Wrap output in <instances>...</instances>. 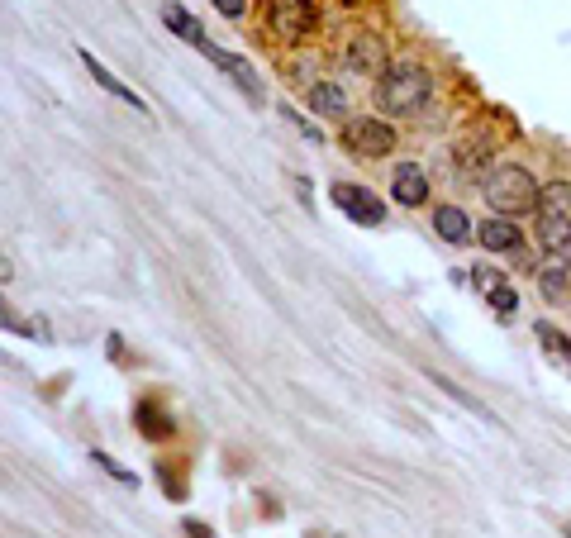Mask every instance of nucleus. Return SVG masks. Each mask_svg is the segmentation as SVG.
Returning <instances> with one entry per match:
<instances>
[{"instance_id": "nucleus-7", "label": "nucleus", "mask_w": 571, "mask_h": 538, "mask_svg": "<svg viewBox=\"0 0 571 538\" xmlns=\"http://www.w3.org/2000/svg\"><path fill=\"white\" fill-rule=\"evenodd\" d=\"M472 286L476 296L491 305L500 319H514V310H519V291H514V281L500 272V267H472Z\"/></svg>"}, {"instance_id": "nucleus-22", "label": "nucleus", "mask_w": 571, "mask_h": 538, "mask_svg": "<svg viewBox=\"0 0 571 538\" xmlns=\"http://www.w3.org/2000/svg\"><path fill=\"white\" fill-rule=\"evenodd\" d=\"M210 5H215L224 20H243L248 15V0H210Z\"/></svg>"}, {"instance_id": "nucleus-6", "label": "nucleus", "mask_w": 571, "mask_h": 538, "mask_svg": "<svg viewBox=\"0 0 571 538\" xmlns=\"http://www.w3.org/2000/svg\"><path fill=\"white\" fill-rule=\"evenodd\" d=\"M334 205L353 224H367V229H381V224H386V205H381L367 186H357V181H334Z\"/></svg>"}, {"instance_id": "nucleus-17", "label": "nucleus", "mask_w": 571, "mask_h": 538, "mask_svg": "<svg viewBox=\"0 0 571 538\" xmlns=\"http://www.w3.org/2000/svg\"><path fill=\"white\" fill-rule=\"evenodd\" d=\"M434 229L443 243H467L472 239V220H467V210L462 205H438L434 210Z\"/></svg>"}, {"instance_id": "nucleus-14", "label": "nucleus", "mask_w": 571, "mask_h": 538, "mask_svg": "<svg viewBox=\"0 0 571 538\" xmlns=\"http://www.w3.org/2000/svg\"><path fill=\"white\" fill-rule=\"evenodd\" d=\"M305 105H310V115H324V120H343L348 115V96H343V86H334V81H315L305 91Z\"/></svg>"}, {"instance_id": "nucleus-15", "label": "nucleus", "mask_w": 571, "mask_h": 538, "mask_svg": "<svg viewBox=\"0 0 571 538\" xmlns=\"http://www.w3.org/2000/svg\"><path fill=\"white\" fill-rule=\"evenodd\" d=\"M533 334H538V343H543V358H548L557 372H567L571 377V334H562V329L548 324V319H538Z\"/></svg>"}, {"instance_id": "nucleus-4", "label": "nucleus", "mask_w": 571, "mask_h": 538, "mask_svg": "<svg viewBox=\"0 0 571 538\" xmlns=\"http://www.w3.org/2000/svg\"><path fill=\"white\" fill-rule=\"evenodd\" d=\"M319 24V5L315 0H267V29L281 43H300L310 39Z\"/></svg>"}, {"instance_id": "nucleus-24", "label": "nucleus", "mask_w": 571, "mask_h": 538, "mask_svg": "<svg viewBox=\"0 0 571 538\" xmlns=\"http://www.w3.org/2000/svg\"><path fill=\"white\" fill-rule=\"evenodd\" d=\"M186 534H191V538H215L205 524H200V519H186Z\"/></svg>"}, {"instance_id": "nucleus-10", "label": "nucleus", "mask_w": 571, "mask_h": 538, "mask_svg": "<svg viewBox=\"0 0 571 538\" xmlns=\"http://www.w3.org/2000/svg\"><path fill=\"white\" fill-rule=\"evenodd\" d=\"M77 58H81V67H86V72L96 77V86H100V91H105V96L124 100V105L134 110V115H148V105H143V96H138L134 86H124V81H119L115 72H110V67H105V62H100L96 53H91V48H77Z\"/></svg>"}, {"instance_id": "nucleus-26", "label": "nucleus", "mask_w": 571, "mask_h": 538, "mask_svg": "<svg viewBox=\"0 0 571 538\" xmlns=\"http://www.w3.org/2000/svg\"><path fill=\"white\" fill-rule=\"evenodd\" d=\"M567 538H571V524H567Z\"/></svg>"}, {"instance_id": "nucleus-18", "label": "nucleus", "mask_w": 571, "mask_h": 538, "mask_svg": "<svg viewBox=\"0 0 571 538\" xmlns=\"http://www.w3.org/2000/svg\"><path fill=\"white\" fill-rule=\"evenodd\" d=\"M134 415H138V429H143L148 439H167V434H172V419H162L153 400H138Z\"/></svg>"}, {"instance_id": "nucleus-8", "label": "nucleus", "mask_w": 571, "mask_h": 538, "mask_svg": "<svg viewBox=\"0 0 571 538\" xmlns=\"http://www.w3.org/2000/svg\"><path fill=\"white\" fill-rule=\"evenodd\" d=\"M343 67L353 72V77H381L391 58H386V43L376 39V34H348L343 43Z\"/></svg>"}, {"instance_id": "nucleus-1", "label": "nucleus", "mask_w": 571, "mask_h": 538, "mask_svg": "<svg viewBox=\"0 0 571 538\" xmlns=\"http://www.w3.org/2000/svg\"><path fill=\"white\" fill-rule=\"evenodd\" d=\"M376 110L381 115H414V110H424L429 96H434V77H429V67H419V62H391L381 77H376Z\"/></svg>"}, {"instance_id": "nucleus-19", "label": "nucleus", "mask_w": 571, "mask_h": 538, "mask_svg": "<svg viewBox=\"0 0 571 538\" xmlns=\"http://www.w3.org/2000/svg\"><path fill=\"white\" fill-rule=\"evenodd\" d=\"M91 458H96V467H100V472H105V477H115L119 486H129V491H138V477H134V472H129V467H119V462L110 458V453H100V448H96Z\"/></svg>"}, {"instance_id": "nucleus-9", "label": "nucleus", "mask_w": 571, "mask_h": 538, "mask_svg": "<svg viewBox=\"0 0 571 538\" xmlns=\"http://www.w3.org/2000/svg\"><path fill=\"white\" fill-rule=\"evenodd\" d=\"M200 53H205V58L215 62L219 72H229V77H234V86H238V91H243L248 100H253V105H262V100H267V91H262V81H257V72L248 67V58H238V53H224V48H215V43H205Z\"/></svg>"}, {"instance_id": "nucleus-16", "label": "nucleus", "mask_w": 571, "mask_h": 538, "mask_svg": "<svg viewBox=\"0 0 571 538\" xmlns=\"http://www.w3.org/2000/svg\"><path fill=\"white\" fill-rule=\"evenodd\" d=\"M162 24L177 34V39H186L191 48H205V29H200V20L186 10V5H177V0H167L162 5Z\"/></svg>"}, {"instance_id": "nucleus-5", "label": "nucleus", "mask_w": 571, "mask_h": 538, "mask_svg": "<svg viewBox=\"0 0 571 538\" xmlns=\"http://www.w3.org/2000/svg\"><path fill=\"white\" fill-rule=\"evenodd\" d=\"M343 148H348V158H391L395 129L386 120H372V115L348 120L343 124Z\"/></svg>"}, {"instance_id": "nucleus-13", "label": "nucleus", "mask_w": 571, "mask_h": 538, "mask_svg": "<svg viewBox=\"0 0 571 538\" xmlns=\"http://www.w3.org/2000/svg\"><path fill=\"white\" fill-rule=\"evenodd\" d=\"M476 239H481V248H491V253H514V258H519V248H524V234H519L514 220H505V215H491V220L476 224Z\"/></svg>"}, {"instance_id": "nucleus-12", "label": "nucleus", "mask_w": 571, "mask_h": 538, "mask_svg": "<svg viewBox=\"0 0 571 538\" xmlns=\"http://www.w3.org/2000/svg\"><path fill=\"white\" fill-rule=\"evenodd\" d=\"M391 196H395V205H405V210L424 205V200H429V177H424V167L400 162V167H395V177H391Z\"/></svg>"}, {"instance_id": "nucleus-11", "label": "nucleus", "mask_w": 571, "mask_h": 538, "mask_svg": "<svg viewBox=\"0 0 571 538\" xmlns=\"http://www.w3.org/2000/svg\"><path fill=\"white\" fill-rule=\"evenodd\" d=\"M533 272H538V296L557 305V300L567 296V281H571V253H548V258L538 262Z\"/></svg>"}, {"instance_id": "nucleus-2", "label": "nucleus", "mask_w": 571, "mask_h": 538, "mask_svg": "<svg viewBox=\"0 0 571 538\" xmlns=\"http://www.w3.org/2000/svg\"><path fill=\"white\" fill-rule=\"evenodd\" d=\"M533 239L543 253H571V181H548L533 205Z\"/></svg>"}, {"instance_id": "nucleus-3", "label": "nucleus", "mask_w": 571, "mask_h": 538, "mask_svg": "<svg viewBox=\"0 0 571 538\" xmlns=\"http://www.w3.org/2000/svg\"><path fill=\"white\" fill-rule=\"evenodd\" d=\"M538 181H533L529 167H519V162H505V167H495L486 186H481V196L491 205L495 215H505V220H519V215H529L533 205H538Z\"/></svg>"}, {"instance_id": "nucleus-23", "label": "nucleus", "mask_w": 571, "mask_h": 538, "mask_svg": "<svg viewBox=\"0 0 571 538\" xmlns=\"http://www.w3.org/2000/svg\"><path fill=\"white\" fill-rule=\"evenodd\" d=\"M296 196L305 210H315V191H310V177H296Z\"/></svg>"}, {"instance_id": "nucleus-20", "label": "nucleus", "mask_w": 571, "mask_h": 538, "mask_svg": "<svg viewBox=\"0 0 571 538\" xmlns=\"http://www.w3.org/2000/svg\"><path fill=\"white\" fill-rule=\"evenodd\" d=\"M0 329H5V334H20V339H24V334L34 339V324L15 315V310H10V300H5V296H0Z\"/></svg>"}, {"instance_id": "nucleus-21", "label": "nucleus", "mask_w": 571, "mask_h": 538, "mask_svg": "<svg viewBox=\"0 0 571 538\" xmlns=\"http://www.w3.org/2000/svg\"><path fill=\"white\" fill-rule=\"evenodd\" d=\"M281 120L296 124V129H300V134H305L310 143H324V129H319V124H310L305 115H300V110H291V105H281Z\"/></svg>"}, {"instance_id": "nucleus-25", "label": "nucleus", "mask_w": 571, "mask_h": 538, "mask_svg": "<svg viewBox=\"0 0 571 538\" xmlns=\"http://www.w3.org/2000/svg\"><path fill=\"white\" fill-rule=\"evenodd\" d=\"M15 277V267H10V258H5V248H0V281Z\"/></svg>"}]
</instances>
